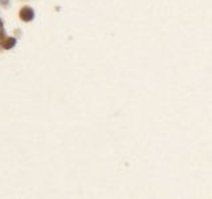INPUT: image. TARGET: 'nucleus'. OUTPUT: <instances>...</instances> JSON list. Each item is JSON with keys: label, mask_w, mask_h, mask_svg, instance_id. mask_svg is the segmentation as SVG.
Masks as SVG:
<instances>
[]
</instances>
